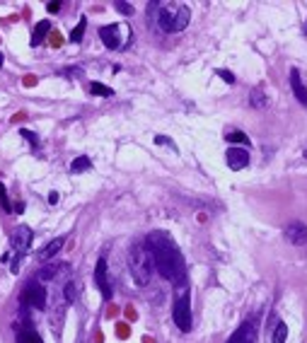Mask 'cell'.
Returning a JSON list of instances; mask_svg holds the SVG:
<instances>
[{"label":"cell","mask_w":307,"mask_h":343,"mask_svg":"<svg viewBox=\"0 0 307 343\" xmlns=\"http://www.w3.org/2000/svg\"><path fill=\"white\" fill-rule=\"evenodd\" d=\"M94 286L99 287L102 297L104 300H112V283L107 278V258L102 257L97 261V268H94Z\"/></svg>","instance_id":"8"},{"label":"cell","mask_w":307,"mask_h":343,"mask_svg":"<svg viewBox=\"0 0 307 343\" xmlns=\"http://www.w3.org/2000/svg\"><path fill=\"white\" fill-rule=\"evenodd\" d=\"M46 10H49V12H58V10H61V2H49Z\"/></svg>","instance_id":"29"},{"label":"cell","mask_w":307,"mask_h":343,"mask_svg":"<svg viewBox=\"0 0 307 343\" xmlns=\"http://www.w3.org/2000/svg\"><path fill=\"white\" fill-rule=\"evenodd\" d=\"M17 343H44V341H41V336L34 331V326L27 321V326L17 334Z\"/></svg>","instance_id":"16"},{"label":"cell","mask_w":307,"mask_h":343,"mask_svg":"<svg viewBox=\"0 0 307 343\" xmlns=\"http://www.w3.org/2000/svg\"><path fill=\"white\" fill-rule=\"evenodd\" d=\"M285 339H288V326H285V321H276L271 343H285Z\"/></svg>","instance_id":"19"},{"label":"cell","mask_w":307,"mask_h":343,"mask_svg":"<svg viewBox=\"0 0 307 343\" xmlns=\"http://www.w3.org/2000/svg\"><path fill=\"white\" fill-rule=\"evenodd\" d=\"M0 208L5 210V213H15L12 210V203H10V196H7V189L0 184Z\"/></svg>","instance_id":"24"},{"label":"cell","mask_w":307,"mask_h":343,"mask_svg":"<svg viewBox=\"0 0 307 343\" xmlns=\"http://www.w3.org/2000/svg\"><path fill=\"white\" fill-rule=\"evenodd\" d=\"M29 244H31V229L29 228H17L12 232V239H10V247L15 252V261H12V273H20V263L27 254Z\"/></svg>","instance_id":"5"},{"label":"cell","mask_w":307,"mask_h":343,"mask_svg":"<svg viewBox=\"0 0 307 343\" xmlns=\"http://www.w3.org/2000/svg\"><path fill=\"white\" fill-rule=\"evenodd\" d=\"M225 162H227V167L230 170H245L247 165H249V152L245 150V147H237V145H232L227 152H225Z\"/></svg>","instance_id":"9"},{"label":"cell","mask_w":307,"mask_h":343,"mask_svg":"<svg viewBox=\"0 0 307 343\" xmlns=\"http://www.w3.org/2000/svg\"><path fill=\"white\" fill-rule=\"evenodd\" d=\"M131 271L138 286H148L153 276V266L148 258V247L145 244H133L131 247Z\"/></svg>","instance_id":"3"},{"label":"cell","mask_w":307,"mask_h":343,"mask_svg":"<svg viewBox=\"0 0 307 343\" xmlns=\"http://www.w3.org/2000/svg\"><path fill=\"white\" fill-rule=\"evenodd\" d=\"M290 87H293V94L298 97V102L303 104V107H307V87L305 83H303V78H300V70H290Z\"/></svg>","instance_id":"12"},{"label":"cell","mask_w":307,"mask_h":343,"mask_svg":"<svg viewBox=\"0 0 307 343\" xmlns=\"http://www.w3.org/2000/svg\"><path fill=\"white\" fill-rule=\"evenodd\" d=\"M155 143H157V145H167V147H172V150H177L174 141H169L167 136H155Z\"/></svg>","instance_id":"28"},{"label":"cell","mask_w":307,"mask_h":343,"mask_svg":"<svg viewBox=\"0 0 307 343\" xmlns=\"http://www.w3.org/2000/svg\"><path fill=\"white\" fill-rule=\"evenodd\" d=\"M2 63H5V56H2V54H0V68H2Z\"/></svg>","instance_id":"31"},{"label":"cell","mask_w":307,"mask_h":343,"mask_svg":"<svg viewBox=\"0 0 307 343\" xmlns=\"http://www.w3.org/2000/svg\"><path fill=\"white\" fill-rule=\"evenodd\" d=\"M114 7H116L119 12H123V15H131V12H133V7H131L128 2H123V0H116V2H114Z\"/></svg>","instance_id":"26"},{"label":"cell","mask_w":307,"mask_h":343,"mask_svg":"<svg viewBox=\"0 0 307 343\" xmlns=\"http://www.w3.org/2000/svg\"><path fill=\"white\" fill-rule=\"evenodd\" d=\"M63 266H65V263H46V266H41L39 273H36V281H39V283H49V281H54L58 273L63 271Z\"/></svg>","instance_id":"13"},{"label":"cell","mask_w":307,"mask_h":343,"mask_svg":"<svg viewBox=\"0 0 307 343\" xmlns=\"http://www.w3.org/2000/svg\"><path fill=\"white\" fill-rule=\"evenodd\" d=\"M227 343H256V316H249L230 339Z\"/></svg>","instance_id":"7"},{"label":"cell","mask_w":307,"mask_h":343,"mask_svg":"<svg viewBox=\"0 0 307 343\" xmlns=\"http://www.w3.org/2000/svg\"><path fill=\"white\" fill-rule=\"evenodd\" d=\"M63 295H65V302H75L78 300V283L75 281H68L63 286Z\"/></svg>","instance_id":"21"},{"label":"cell","mask_w":307,"mask_h":343,"mask_svg":"<svg viewBox=\"0 0 307 343\" xmlns=\"http://www.w3.org/2000/svg\"><path fill=\"white\" fill-rule=\"evenodd\" d=\"M148 254L153 258L155 268L160 271V276L174 283V286H186V266H184V257L179 252V247L174 244V239L167 232H150L145 239Z\"/></svg>","instance_id":"1"},{"label":"cell","mask_w":307,"mask_h":343,"mask_svg":"<svg viewBox=\"0 0 307 343\" xmlns=\"http://www.w3.org/2000/svg\"><path fill=\"white\" fill-rule=\"evenodd\" d=\"M87 170H92V160L90 157H75L73 162H70V172H87Z\"/></svg>","instance_id":"20"},{"label":"cell","mask_w":307,"mask_h":343,"mask_svg":"<svg viewBox=\"0 0 307 343\" xmlns=\"http://www.w3.org/2000/svg\"><path fill=\"white\" fill-rule=\"evenodd\" d=\"M305 31H307V22H305Z\"/></svg>","instance_id":"32"},{"label":"cell","mask_w":307,"mask_h":343,"mask_svg":"<svg viewBox=\"0 0 307 343\" xmlns=\"http://www.w3.org/2000/svg\"><path fill=\"white\" fill-rule=\"evenodd\" d=\"M63 244H65V237H56V239H51V242H49V244L39 252V258H41V261H49V258L56 257L58 252L63 249Z\"/></svg>","instance_id":"15"},{"label":"cell","mask_w":307,"mask_h":343,"mask_svg":"<svg viewBox=\"0 0 307 343\" xmlns=\"http://www.w3.org/2000/svg\"><path fill=\"white\" fill-rule=\"evenodd\" d=\"M285 239L295 247H305L307 244V225L300 220H293L285 225Z\"/></svg>","instance_id":"10"},{"label":"cell","mask_w":307,"mask_h":343,"mask_svg":"<svg viewBox=\"0 0 307 343\" xmlns=\"http://www.w3.org/2000/svg\"><path fill=\"white\" fill-rule=\"evenodd\" d=\"M58 200V194L56 191H51V194H49V203H56Z\"/></svg>","instance_id":"30"},{"label":"cell","mask_w":307,"mask_h":343,"mask_svg":"<svg viewBox=\"0 0 307 343\" xmlns=\"http://www.w3.org/2000/svg\"><path fill=\"white\" fill-rule=\"evenodd\" d=\"M85 27H87V20L83 17V20H80V25L70 31V36H68V39H70L73 44H80V41H83V34H85Z\"/></svg>","instance_id":"23"},{"label":"cell","mask_w":307,"mask_h":343,"mask_svg":"<svg viewBox=\"0 0 307 343\" xmlns=\"http://www.w3.org/2000/svg\"><path fill=\"white\" fill-rule=\"evenodd\" d=\"M121 27L119 25H107V27L99 29V39H102V44L109 49V51H116V49H121L123 46V41H121Z\"/></svg>","instance_id":"11"},{"label":"cell","mask_w":307,"mask_h":343,"mask_svg":"<svg viewBox=\"0 0 307 343\" xmlns=\"http://www.w3.org/2000/svg\"><path fill=\"white\" fill-rule=\"evenodd\" d=\"M215 73H218V78H223L225 83H230V85H235V75H232L230 70H223V68H220V70H215Z\"/></svg>","instance_id":"27"},{"label":"cell","mask_w":307,"mask_h":343,"mask_svg":"<svg viewBox=\"0 0 307 343\" xmlns=\"http://www.w3.org/2000/svg\"><path fill=\"white\" fill-rule=\"evenodd\" d=\"M249 104L254 109H266V107H269V99H266V94H264L261 89H254L249 94Z\"/></svg>","instance_id":"18"},{"label":"cell","mask_w":307,"mask_h":343,"mask_svg":"<svg viewBox=\"0 0 307 343\" xmlns=\"http://www.w3.org/2000/svg\"><path fill=\"white\" fill-rule=\"evenodd\" d=\"M148 10L157 12V25L162 31H182L189 27L191 10L184 2H148Z\"/></svg>","instance_id":"2"},{"label":"cell","mask_w":307,"mask_h":343,"mask_svg":"<svg viewBox=\"0 0 307 343\" xmlns=\"http://www.w3.org/2000/svg\"><path fill=\"white\" fill-rule=\"evenodd\" d=\"M305 157H307V150H305Z\"/></svg>","instance_id":"33"},{"label":"cell","mask_w":307,"mask_h":343,"mask_svg":"<svg viewBox=\"0 0 307 343\" xmlns=\"http://www.w3.org/2000/svg\"><path fill=\"white\" fill-rule=\"evenodd\" d=\"M90 92H92L94 97H112V94H114L112 87L102 85V83H92V85H90Z\"/></svg>","instance_id":"22"},{"label":"cell","mask_w":307,"mask_h":343,"mask_svg":"<svg viewBox=\"0 0 307 343\" xmlns=\"http://www.w3.org/2000/svg\"><path fill=\"white\" fill-rule=\"evenodd\" d=\"M20 136H22V138H25L31 147H36V150H39V136H36V133H31V131H27V128H20Z\"/></svg>","instance_id":"25"},{"label":"cell","mask_w":307,"mask_h":343,"mask_svg":"<svg viewBox=\"0 0 307 343\" xmlns=\"http://www.w3.org/2000/svg\"><path fill=\"white\" fill-rule=\"evenodd\" d=\"M22 302L29 305V307H34V310H44L46 307V290L44 286H39V281L34 278V281H29L25 290H22Z\"/></svg>","instance_id":"6"},{"label":"cell","mask_w":307,"mask_h":343,"mask_svg":"<svg viewBox=\"0 0 307 343\" xmlns=\"http://www.w3.org/2000/svg\"><path fill=\"white\" fill-rule=\"evenodd\" d=\"M51 31V22L49 20H41L36 27H34V31H31V46H39V44H44L46 41V34Z\"/></svg>","instance_id":"14"},{"label":"cell","mask_w":307,"mask_h":343,"mask_svg":"<svg viewBox=\"0 0 307 343\" xmlns=\"http://www.w3.org/2000/svg\"><path fill=\"white\" fill-rule=\"evenodd\" d=\"M225 141H227V143H232V145H242V147H245V145H249L247 133H242V131H235V128L225 133Z\"/></svg>","instance_id":"17"},{"label":"cell","mask_w":307,"mask_h":343,"mask_svg":"<svg viewBox=\"0 0 307 343\" xmlns=\"http://www.w3.org/2000/svg\"><path fill=\"white\" fill-rule=\"evenodd\" d=\"M172 319H174L179 331H184V334L191 331V300H189V290L186 287L182 290V295L172 305Z\"/></svg>","instance_id":"4"}]
</instances>
